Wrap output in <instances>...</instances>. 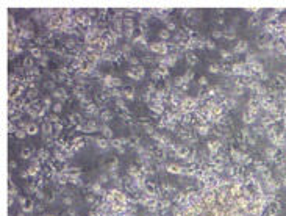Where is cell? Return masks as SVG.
<instances>
[{"instance_id":"obj_1","label":"cell","mask_w":286,"mask_h":216,"mask_svg":"<svg viewBox=\"0 0 286 216\" xmlns=\"http://www.w3.org/2000/svg\"><path fill=\"white\" fill-rule=\"evenodd\" d=\"M149 52L156 53L158 57H167L169 55V44L161 41V42H152L149 45Z\"/></svg>"},{"instance_id":"obj_2","label":"cell","mask_w":286,"mask_h":216,"mask_svg":"<svg viewBox=\"0 0 286 216\" xmlns=\"http://www.w3.org/2000/svg\"><path fill=\"white\" fill-rule=\"evenodd\" d=\"M52 97L53 99H58V102L64 103L66 100H69V93H67V89L64 88V86H60V88H56L52 93Z\"/></svg>"},{"instance_id":"obj_3","label":"cell","mask_w":286,"mask_h":216,"mask_svg":"<svg viewBox=\"0 0 286 216\" xmlns=\"http://www.w3.org/2000/svg\"><path fill=\"white\" fill-rule=\"evenodd\" d=\"M85 111H86V116H88L89 119H94V118H100L102 110L99 108L97 103H91V105H88V107L85 108Z\"/></svg>"},{"instance_id":"obj_4","label":"cell","mask_w":286,"mask_h":216,"mask_svg":"<svg viewBox=\"0 0 286 216\" xmlns=\"http://www.w3.org/2000/svg\"><path fill=\"white\" fill-rule=\"evenodd\" d=\"M97 130H100V125L97 124L95 119H88V121L83 122V132L85 133H94Z\"/></svg>"},{"instance_id":"obj_5","label":"cell","mask_w":286,"mask_h":216,"mask_svg":"<svg viewBox=\"0 0 286 216\" xmlns=\"http://www.w3.org/2000/svg\"><path fill=\"white\" fill-rule=\"evenodd\" d=\"M194 128L197 130V133L200 136H206L208 133L211 132V124L210 122H199V124L194 125Z\"/></svg>"},{"instance_id":"obj_6","label":"cell","mask_w":286,"mask_h":216,"mask_svg":"<svg viewBox=\"0 0 286 216\" xmlns=\"http://www.w3.org/2000/svg\"><path fill=\"white\" fill-rule=\"evenodd\" d=\"M95 146H97L100 150L106 152V150L111 149V140H106V138H97L95 140Z\"/></svg>"},{"instance_id":"obj_7","label":"cell","mask_w":286,"mask_h":216,"mask_svg":"<svg viewBox=\"0 0 286 216\" xmlns=\"http://www.w3.org/2000/svg\"><path fill=\"white\" fill-rule=\"evenodd\" d=\"M247 52H249V42H247V41H239V42L233 47V53L235 55L247 53Z\"/></svg>"},{"instance_id":"obj_8","label":"cell","mask_w":286,"mask_h":216,"mask_svg":"<svg viewBox=\"0 0 286 216\" xmlns=\"http://www.w3.org/2000/svg\"><path fill=\"white\" fill-rule=\"evenodd\" d=\"M247 64L246 63H233L231 64V75H236V77H241L244 69H246Z\"/></svg>"},{"instance_id":"obj_9","label":"cell","mask_w":286,"mask_h":216,"mask_svg":"<svg viewBox=\"0 0 286 216\" xmlns=\"http://www.w3.org/2000/svg\"><path fill=\"white\" fill-rule=\"evenodd\" d=\"M260 125H261L263 128H264V130H267V128H271L272 125H275V121L271 118V114H267V113H266L264 116H263V118L260 119Z\"/></svg>"},{"instance_id":"obj_10","label":"cell","mask_w":286,"mask_h":216,"mask_svg":"<svg viewBox=\"0 0 286 216\" xmlns=\"http://www.w3.org/2000/svg\"><path fill=\"white\" fill-rule=\"evenodd\" d=\"M19 38L24 39V41H30V39H35L36 35L33 30H25V28H20L19 30Z\"/></svg>"},{"instance_id":"obj_11","label":"cell","mask_w":286,"mask_h":216,"mask_svg":"<svg viewBox=\"0 0 286 216\" xmlns=\"http://www.w3.org/2000/svg\"><path fill=\"white\" fill-rule=\"evenodd\" d=\"M41 130H42V136H53V124L49 122V121L42 122Z\"/></svg>"},{"instance_id":"obj_12","label":"cell","mask_w":286,"mask_h":216,"mask_svg":"<svg viewBox=\"0 0 286 216\" xmlns=\"http://www.w3.org/2000/svg\"><path fill=\"white\" fill-rule=\"evenodd\" d=\"M236 38V27H228L225 31H224V39H227V41H233Z\"/></svg>"},{"instance_id":"obj_13","label":"cell","mask_w":286,"mask_h":216,"mask_svg":"<svg viewBox=\"0 0 286 216\" xmlns=\"http://www.w3.org/2000/svg\"><path fill=\"white\" fill-rule=\"evenodd\" d=\"M255 119H256V116H253L249 110H246V111L242 113V124H246V125H249V124H253V122H255Z\"/></svg>"},{"instance_id":"obj_14","label":"cell","mask_w":286,"mask_h":216,"mask_svg":"<svg viewBox=\"0 0 286 216\" xmlns=\"http://www.w3.org/2000/svg\"><path fill=\"white\" fill-rule=\"evenodd\" d=\"M185 58H186V63H188L189 66H196V64L199 63V58H197V55H196V53H192V52H188V53H185Z\"/></svg>"},{"instance_id":"obj_15","label":"cell","mask_w":286,"mask_h":216,"mask_svg":"<svg viewBox=\"0 0 286 216\" xmlns=\"http://www.w3.org/2000/svg\"><path fill=\"white\" fill-rule=\"evenodd\" d=\"M249 69L253 72V75H255V77L260 75L261 72H264V66H263V63H260V61L255 63V64H252V66H249Z\"/></svg>"},{"instance_id":"obj_16","label":"cell","mask_w":286,"mask_h":216,"mask_svg":"<svg viewBox=\"0 0 286 216\" xmlns=\"http://www.w3.org/2000/svg\"><path fill=\"white\" fill-rule=\"evenodd\" d=\"M25 132L28 133L30 136H33V135H36V133L39 132V125L36 122H28V125L25 127Z\"/></svg>"},{"instance_id":"obj_17","label":"cell","mask_w":286,"mask_h":216,"mask_svg":"<svg viewBox=\"0 0 286 216\" xmlns=\"http://www.w3.org/2000/svg\"><path fill=\"white\" fill-rule=\"evenodd\" d=\"M100 132H102L103 138H106V140H113V130L106 125V124H100Z\"/></svg>"},{"instance_id":"obj_18","label":"cell","mask_w":286,"mask_h":216,"mask_svg":"<svg viewBox=\"0 0 286 216\" xmlns=\"http://www.w3.org/2000/svg\"><path fill=\"white\" fill-rule=\"evenodd\" d=\"M28 50H30V57H33V58H36V59H41V57L44 55L42 49L38 47V45H35V47H30Z\"/></svg>"},{"instance_id":"obj_19","label":"cell","mask_w":286,"mask_h":216,"mask_svg":"<svg viewBox=\"0 0 286 216\" xmlns=\"http://www.w3.org/2000/svg\"><path fill=\"white\" fill-rule=\"evenodd\" d=\"M100 119H102V122H103V124L110 122L111 119H113V113H111V111H110V110H108V108L102 110V113H100Z\"/></svg>"},{"instance_id":"obj_20","label":"cell","mask_w":286,"mask_h":216,"mask_svg":"<svg viewBox=\"0 0 286 216\" xmlns=\"http://www.w3.org/2000/svg\"><path fill=\"white\" fill-rule=\"evenodd\" d=\"M39 96V91L38 89H27L25 93V99L28 100V102H31V100H36Z\"/></svg>"},{"instance_id":"obj_21","label":"cell","mask_w":286,"mask_h":216,"mask_svg":"<svg viewBox=\"0 0 286 216\" xmlns=\"http://www.w3.org/2000/svg\"><path fill=\"white\" fill-rule=\"evenodd\" d=\"M119 47H120V52H122L124 57H128V55L131 53V50H133V45H131L130 42H124L122 45H119Z\"/></svg>"},{"instance_id":"obj_22","label":"cell","mask_w":286,"mask_h":216,"mask_svg":"<svg viewBox=\"0 0 286 216\" xmlns=\"http://www.w3.org/2000/svg\"><path fill=\"white\" fill-rule=\"evenodd\" d=\"M35 58L33 57H27V58H24V63H22V67H25L27 71H30V69H33L35 66Z\"/></svg>"},{"instance_id":"obj_23","label":"cell","mask_w":286,"mask_h":216,"mask_svg":"<svg viewBox=\"0 0 286 216\" xmlns=\"http://www.w3.org/2000/svg\"><path fill=\"white\" fill-rule=\"evenodd\" d=\"M260 22H261V16L253 14L250 19H249V27H250V28H253V27H258V25H260Z\"/></svg>"},{"instance_id":"obj_24","label":"cell","mask_w":286,"mask_h":216,"mask_svg":"<svg viewBox=\"0 0 286 216\" xmlns=\"http://www.w3.org/2000/svg\"><path fill=\"white\" fill-rule=\"evenodd\" d=\"M219 53H220V57H222L224 61H230V59L233 58V52H230V50H227V49H220Z\"/></svg>"},{"instance_id":"obj_25","label":"cell","mask_w":286,"mask_h":216,"mask_svg":"<svg viewBox=\"0 0 286 216\" xmlns=\"http://www.w3.org/2000/svg\"><path fill=\"white\" fill-rule=\"evenodd\" d=\"M150 79H152L153 81H155V83H156V81H160V80L163 79V75H161V69H160V67L153 69L152 74H150Z\"/></svg>"},{"instance_id":"obj_26","label":"cell","mask_w":286,"mask_h":216,"mask_svg":"<svg viewBox=\"0 0 286 216\" xmlns=\"http://www.w3.org/2000/svg\"><path fill=\"white\" fill-rule=\"evenodd\" d=\"M124 58L127 59V63H130V66H133V67L139 66V61H141V59H139L138 57H135V55H128V57H124Z\"/></svg>"},{"instance_id":"obj_27","label":"cell","mask_w":286,"mask_h":216,"mask_svg":"<svg viewBox=\"0 0 286 216\" xmlns=\"http://www.w3.org/2000/svg\"><path fill=\"white\" fill-rule=\"evenodd\" d=\"M264 155L267 157V160H275V157H277V147H267L264 150Z\"/></svg>"},{"instance_id":"obj_28","label":"cell","mask_w":286,"mask_h":216,"mask_svg":"<svg viewBox=\"0 0 286 216\" xmlns=\"http://www.w3.org/2000/svg\"><path fill=\"white\" fill-rule=\"evenodd\" d=\"M38 158L42 160V161H47V160L50 158V154H49L47 149H39L38 150Z\"/></svg>"},{"instance_id":"obj_29","label":"cell","mask_w":286,"mask_h":216,"mask_svg":"<svg viewBox=\"0 0 286 216\" xmlns=\"http://www.w3.org/2000/svg\"><path fill=\"white\" fill-rule=\"evenodd\" d=\"M20 157L25 158V160H31V158H33V150H31L30 147H24V149H22V152H20Z\"/></svg>"},{"instance_id":"obj_30","label":"cell","mask_w":286,"mask_h":216,"mask_svg":"<svg viewBox=\"0 0 286 216\" xmlns=\"http://www.w3.org/2000/svg\"><path fill=\"white\" fill-rule=\"evenodd\" d=\"M124 91V99L125 100H135V89H128V88H125V89H122Z\"/></svg>"},{"instance_id":"obj_31","label":"cell","mask_w":286,"mask_h":216,"mask_svg":"<svg viewBox=\"0 0 286 216\" xmlns=\"http://www.w3.org/2000/svg\"><path fill=\"white\" fill-rule=\"evenodd\" d=\"M142 128H144V130H146V133H149L150 136L156 132V130H155V125H153L152 122H146V124H142Z\"/></svg>"},{"instance_id":"obj_32","label":"cell","mask_w":286,"mask_h":216,"mask_svg":"<svg viewBox=\"0 0 286 216\" xmlns=\"http://www.w3.org/2000/svg\"><path fill=\"white\" fill-rule=\"evenodd\" d=\"M52 99H53L52 96H44V97H42V100H41V102H42V105H44V107L47 108V110L53 107V102H52Z\"/></svg>"},{"instance_id":"obj_33","label":"cell","mask_w":286,"mask_h":216,"mask_svg":"<svg viewBox=\"0 0 286 216\" xmlns=\"http://www.w3.org/2000/svg\"><path fill=\"white\" fill-rule=\"evenodd\" d=\"M158 36H160V38L163 39V41H164V42H166V41L167 39H169L170 38V31L169 30H167V28H163V30H160V31H158Z\"/></svg>"},{"instance_id":"obj_34","label":"cell","mask_w":286,"mask_h":216,"mask_svg":"<svg viewBox=\"0 0 286 216\" xmlns=\"http://www.w3.org/2000/svg\"><path fill=\"white\" fill-rule=\"evenodd\" d=\"M124 30H135V19H124Z\"/></svg>"},{"instance_id":"obj_35","label":"cell","mask_w":286,"mask_h":216,"mask_svg":"<svg viewBox=\"0 0 286 216\" xmlns=\"http://www.w3.org/2000/svg\"><path fill=\"white\" fill-rule=\"evenodd\" d=\"M208 71L211 72V74H220V64L217 63H211L210 67H208Z\"/></svg>"},{"instance_id":"obj_36","label":"cell","mask_w":286,"mask_h":216,"mask_svg":"<svg viewBox=\"0 0 286 216\" xmlns=\"http://www.w3.org/2000/svg\"><path fill=\"white\" fill-rule=\"evenodd\" d=\"M183 79H185L186 83H191V81L194 80V72L191 71V69H188V71H186L185 74H183Z\"/></svg>"},{"instance_id":"obj_37","label":"cell","mask_w":286,"mask_h":216,"mask_svg":"<svg viewBox=\"0 0 286 216\" xmlns=\"http://www.w3.org/2000/svg\"><path fill=\"white\" fill-rule=\"evenodd\" d=\"M131 71H135L136 74H138V75L141 77V79H144V75H146V67L141 66V64H139V66H136V67H133Z\"/></svg>"},{"instance_id":"obj_38","label":"cell","mask_w":286,"mask_h":216,"mask_svg":"<svg viewBox=\"0 0 286 216\" xmlns=\"http://www.w3.org/2000/svg\"><path fill=\"white\" fill-rule=\"evenodd\" d=\"M47 121H49V122H52L53 125H55V124H60V122H61V119L58 118V114H56V113H52V114H49Z\"/></svg>"},{"instance_id":"obj_39","label":"cell","mask_w":286,"mask_h":216,"mask_svg":"<svg viewBox=\"0 0 286 216\" xmlns=\"http://www.w3.org/2000/svg\"><path fill=\"white\" fill-rule=\"evenodd\" d=\"M125 75H127V77H128V79H133V80H136V81H139V80H142V79H141V77L138 75V74H136V72H135V71H131V69H128V71H127V72H125Z\"/></svg>"},{"instance_id":"obj_40","label":"cell","mask_w":286,"mask_h":216,"mask_svg":"<svg viewBox=\"0 0 286 216\" xmlns=\"http://www.w3.org/2000/svg\"><path fill=\"white\" fill-rule=\"evenodd\" d=\"M35 42L38 44V47H39V45H47V39H45L42 35H36V38H35Z\"/></svg>"},{"instance_id":"obj_41","label":"cell","mask_w":286,"mask_h":216,"mask_svg":"<svg viewBox=\"0 0 286 216\" xmlns=\"http://www.w3.org/2000/svg\"><path fill=\"white\" fill-rule=\"evenodd\" d=\"M252 132L255 133V135H258V136H263V135H266V130H264V128H263L261 125H253Z\"/></svg>"},{"instance_id":"obj_42","label":"cell","mask_w":286,"mask_h":216,"mask_svg":"<svg viewBox=\"0 0 286 216\" xmlns=\"http://www.w3.org/2000/svg\"><path fill=\"white\" fill-rule=\"evenodd\" d=\"M44 88H45V89H49V91H52V93H53V91L56 89V88H55V81H53V80H47V81H44Z\"/></svg>"},{"instance_id":"obj_43","label":"cell","mask_w":286,"mask_h":216,"mask_svg":"<svg viewBox=\"0 0 286 216\" xmlns=\"http://www.w3.org/2000/svg\"><path fill=\"white\" fill-rule=\"evenodd\" d=\"M27 135H28V133H27L25 130H22V128H17V132L14 133V136L17 138V140H24Z\"/></svg>"},{"instance_id":"obj_44","label":"cell","mask_w":286,"mask_h":216,"mask_svg":"<svg viewBox=\"0 0 286 216\" xmlns=\"http://www.w3.org/2000/svg\"><path fill=\"white\" fill-rule=\"evenodd\" d=\"M239 133H241L242 140H247L249 136H252V133H250V130H249L247 127H242V128H241V132H239Z\"/></svg>"},{"instance_id":"obj_45","label":"cell","mask_w":286,"mask_h":216,"mask_svg":"<svg viewBox=\"0 0 286 216\" xmlns=\"http://www.w3.org/2000/svg\"><path fill=\"white\" fill-rule=\"evenodd\" d=\"M156 91H158V88H156L155 83H149V85H147V93H150L152 96H155Z\"/></svg>"},{"instance_id":"obj_46","label":"cell","mask_w":286,"mask_h":216,"mask_svg":"<svg viewBox=\"0 0 286 216\" xmlns=\"http://www.w3.org/2000/svg\"><path fill=\"white\" fill-rule=\"evenodd\" d=\"M52 110H53V113H61L63 111V103L61 102H55L53 103V107H52Z\"/></svg>"},{"instance_id":"obj_47","label":"cell","mask_w":286,"mask_h":216,"mask_svg":"<svg viewBox=\"0 0 286 216\" xmlns=\"http://www.w3.org/2000/svg\"><path fill=\"white\" fill-rule=\"evenodd\" d=\"M269 79H271V77H269V74H267L266 71H264V72H261L260 75H256V80H260V81H267Z\"/></svg>"},{"instance_id":"obj_48","label":"cell","mask_w":286,"mask_h":216,"mask_svg":"<svg viewBox=\"0 0 286 216\" xmlns=\"http://www.w3.org/2000/svg\"><path fill=\"white\" fill-rule=\"evenodd\" d=\"M211 36H213V39H222V38H224V31L214 30V31L211 33Z\"/></svg>"},{"instance_id":"obj_49","label":"cell","mask_w":286,"mask_h":216,"mask_svg":"<svg viewBox=\"0 0 286 216\" xmlns=\"http://www.w3.org/2000/svg\"><path fill=\"white\" fill-rule=\"evenodd\" d=\"M63 204H64L66 207H70L72 204H74V199H72V196H64V197H63Z\"/></svg>"},{"instance_id":"obj_50","label":"cell","mask_w":286,"mask_h":216,"mask_svg":"<svg viewBox=\"0 0 286 216\" xmlns=\"http://www.w3.org/2000/svg\"><path fill=\"white\" fill-rule=\"evenodd\" d=\"M153 61H155V59H153L152 55H144V57H142V63L144 64H153Z\"/></svg>"},{"instance_id":"obj_51","label":"cell","mask_w":286,"mask_h":216,"mask_svg":"<svg viewBox=\"0 0 286 216\" xmlns=\"http://www.w3.org/2000/svg\"><path fill=\"white\" fill-rule=\"evenodd\" d=\"M166 28L169 30V31H175L177 30V24L174 21H169V22H166Z\"/></svg>"},{"instance_id":"obj_52","label":"cell","mask_w":286,"mask_h":216,"mask_svg":"<svg viewBox=\"0 0 286 216\" xmlns=\"http://www.w3.org/2000/svg\"><path fill=\"white\" fill-rule=\"evenodd\" d=\"M199 85H200L202 88H206V86H208V79L205 75H202L200 79H199Z\"/></svg>"},{"instance_id":"obj_53","label":"cell","mask_w":286,"mask_h":216,"mask_svg":"<svg viewBox=\"0 0 286 216\" xmlns=\"http://www.w3.org/2000/svg\"><path fill=\"white\" fill-rule=\"evenodd\" d=\"M206 49L208 50H214L216 49V42H214V41H211V39H206Z\"/></svg>"},{"instance_id":"obj_54","label":"cell","mask_w":286,"mask_h":216,"mask_svg":"<svg viewBox=\"0 0 286 216\" xmlns=\"http://www.w3.org/2000/svg\"><path fill=\"white\" fill-rule=\"evenodd\" d=\"M86 14H88L91 19H92V17L99 16V10H86Z\"/></svg>"},{"instance_id":"obj_55","label":"cell","mask_w":286,"mask_h":216,"mask_svg":"<svg viewBox=\"0 0 286 216\" xmlns=\"http://www.w3.org/2000/svg\"><path fill=\"white\" fill-rule=\"evenodd\" d=\"M256 138L255 136H249L247 138V146H256Z\"/></svg>"},{"instance_id":"obj_56","label":"cell","mask_w":286,"mask_h":216,"mask_svg":"<svg viewBox=\"0 0 286 216\" xmlns=\"http://www.w3.org/2000/svg\"><path fill=\"white\" fill-rule=\"evenodd\" d=\"M110 180V177L106 176V174H100V177H99V183H106Z\"/></svg>"},{"instance_id":"obj_57","label":"cell","mask_w":286,"mask_h":216,"mask_svg":"<svg viewBox=\"0 0 286 216\" xmlns=\"http://www.w3.org/2000/svg\"><path fill=\"white\" fill-rule=\"evenodd\" d=\"M36 197H38V199H39V200H42V199H44V197H45V196H44V193H42V191H41V188H39V190H38V191H36Z\"/></svg>"},{"instance_id":"obj_58","label":"cell","mask_w":286,"mask_h":216,"mask_svg":"<svg viewBox=\"0 0 286 216\" xmlns=\"http://www.w3.org/2000/svg\"><path fill=\"white\" fill-rule=\"evenodd\" d=\"M17 200H19V204H20L22 207H25V205H27V199H25V197L19 196V197H17Z\"/></svg>"},{"instance_id":"obj_59","label":"cell","mask_w":286,"mask_h":216,"mask_svg":"<svg viewBox=\"0 0 286 216\" xmlns=\"http://www.w3.org/2000/svg\"><path fill=\"white\" fill-rule=\"evenodd\" d=\"M67 215H69V216H77V210L75 208H67Z\"/></svg>"},{"instance_id":"obj_60","label":"cell","mask_w":286,"mask_h":216,"mask_svg":"<svg viewBox=\"0 0 286 216\" xmlns=\"http://www.w3.org/2000/svg\"><path fill=\"white\" fill-rule=\"evenodd\" d=\"M216 24H217V25H224V24H225V21H224V17H219V19H217V21H216Z\"/></svg>"},{"instance_id":"obj_61","label":"cell","mask_w":286,"mask_h":216,"mask_svg":"<svg viewBox=\"0 0 286 216\" xmlns=\"http://www.w3.org/2000/svg\"><path fill=\"white\" fill-rule=\"evenodd\" d=\"M239 21H241V19H239V17L236 16L235 19H233V27H236V25H238V24H239Z\"/></svg>"},{"instance_id":"obj_62","label":"cell","mask_w":286,"mask_h":216,"mask_svg":"<svg viewBox=\"0 0 286 216\" xmlns=\"http://www.w3.org/2000/svg\"><path fill=\"white\" fill-rule=\"evenodd\" d=\"M10 168H11V169L16 168V161H14V160H11V161H10Z\"/></svg>"},{"instance_id":"obj_63","label":"cell","mask_w":286,"mask_h":216,"mask_svg":"<svg viewBox=\"0 0 286 216\" xmlns=\"http://www.w3.org/2000/svg\"><path fill=\"white\" fill-rule=\"evenodd\" d=\"M117 152H119V154H125V147H119V149H117Z\"/></svg>"},{"instance_id":"obj_64","label":"cell","mask_w":286,"mask_h":216,"mask_svg":"<svg viewBox=\"0 0 286 216\" xmlns=\"http://www.w3.org/2000/svg\"><path fill=\"white\" fill-rule=\"evenodd\" d=\"M224 13H225V10H217V14H220V16H222Z\"/></svg>"}]
</instances>
